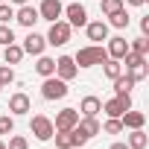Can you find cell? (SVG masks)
<instances>
[{
    "instance_id": "1",
    "label": "cell",
    "mask_w": 149,
    "mask_h": 149,
    "mask_svg": "<svg viewBox=\"0 0 149 149\" xmlns=\"http://www.w3.org/2000/svg\"><path fill=\"white\" fill-rule=\"evenodd\" d=\"M120 64H126V73L134 79V82H143L146 76H149V61H146V56H137V53H126L123 58H120Z\"/></svg>"
},
{
    "instance_id": "2",
    "label": "cell",
    "mask_w": 149,
    "mask_h": 149,
    "mask_svg": "<svg viewBox=\"0 0 149 149\" xmlns=\"http://www.w3.org/2000/svg\"><path fill=\"white\" fill-rule=\"evenodd\" d=\"M108 58V50L102 44H91V47H82L76 56H73V61H76V67H94V64H102Z\"/></svg>"
},
{
    "instance_id": "3",
    "label": "cell",
    "mask_w": 149,
    "mask_h": 149,
    "mask_svg": "<svg viewBox=\"0 0 149 149\" xmlns=\"http://www.w3.org/2000/svg\"><path fill=\"white\" fill-rule=\"evenodd\" d=\"M70 35H73V26H70L67 21H61V18H58V21H53V24H50V32H47L44 38H47V44H50V47H64V44L70 41Z\"/></svg>"
},
{
    "instance_id": "4",
    "label": "cell",
    "mask_w": 149,
    "mask_h": 149,
    "mask_svg": "<svg viewBox=\"0 0 149 149\" xmlns=\"http://www.w3.org/2000/svg\"><path fill=\"white\" fill-rule=\"evenodd\" d=\"M41 97L44 100H64L67 97V82L64 79H58V76H47L44 79V85H41Z\"/></svg>"
},
{
    "instance_id": "5",
    "label": "cell",
    "mask_w": 149,
    "mask_h": 149,
    "mask_svg": "<svg viewBox=\"0 0 149 149\" xmlns=\"http://www.w3.org/2000/svg\"><path fill=\"white\" fill-rule=\"evenodd\" d=\"M29 132L35 134V140L44 143V140H53V132H56V129H53V120H50L47 114H35V117L29 120Z\"/></svg>"
},
{
    "instance_id": "6",
    "label": "cell",
    "mask_w": 149,
    "mask_h": 149,
    "mask_svg": "<svg viewBox=\"0 0 149 149\" xmlns=\"http://www.w3.org/2000/svg\"><path fill=\"white\" fill-rule=\"evenodd\" d=\"M129 108H132V94L111 97V100H105V102H102V111H105L108 117H123V111H129Z\"/></svg>"
},
{
    "instance_id": "7",
    "label": "cell",
    "mask_w": 149,
    "mask_h": 149,
    "mask_svg": "<svg viewBox=\"0 0 149 149\" xmlns=\"http://www.w3.org/2000/svg\"><path fill=\"white\" fill-rule=\"evenodd\" d=\"M61 18H64L70 26H85V24H88V9H85L82 3H67L64 12H61Z\"/></svg>"
},
{
    "instance_id": "8",
    "label": "cell",
    "mask_w": 149,
    "mask_h": 149,
    "mask_svg": "<svg viewBox=\"0 0 149 149\" xmlns=\"http://www.w3.org/2000/svg\"><path fill=\"white\" fill-rule=\"evenodd\" d=\"M56 76L64 79V82L79 76V67H76V61H73V56H58L56 58Z\"/></svg>"
},
{
    "instance_id": "9",
    "label": "cell",
    "mask_w": 149,
    "mask_h": 149,
    "mask_svg": "<svg viewBox=\"0 0 149 149\" xmlns=\"http://www.w3.org/2000/svg\"><path fill=\"white\" fill-rule=\"evenodd\" d=\"M76 123H79V108H61L56 114V120H53V129L56 132H67V129H73Z\"/></svg>"
},
{
    "instance_id": "10",
    "label": "cell",
    "mask_w": 149,
    "mask_h": 149,
    "mask_svg": "<svg viewBox=\"0 0 149 149\" xmlns=\"http://www.w3.org/2000/svg\"><path fill=\"white\" fill-rule=\"evenodd\" d=\"M9 111H12V117H24V114L32 111V100H29L24 91H18V94L9 97Z\"/></svg>"
},
{
    "instance_id": "11",
    "label": "cell",
    "mask_w": 149,
    "mask_h": 149,
    "mask_svg": "<svg viewBox=\"0 0 149 149\" xmlns=\"http://www.w3.org/2000/svg\"><path fill=\"white\" fill-rule=\"evenodd\" d=\"M61 12H64L61 0H41V6H38V18H41V21H50V24L58 21Z\"/></svg>"
},
{
    "instance_id": "12",
    "label": "cell",
    "mask_w": 149,
    "mask_h": 149,
    "mask_svg": "<svg viewBox=\"0 0 149 149\" xmlns=\"http://www.w3.org/2000/svg\"><path fill=\"white\" fill-rule=\"evenodd\" d=\"M15 21L21 24V26H26V29H32L41 18H38V9L35 6H29V3H24V6H18V12H15Z\"/></svg>"
},
{
    "instance_id": "13",
    "label": "cell",
    "mask_w": 149,
    "mask_h": 149,
    "mask_svg": "<svg viewBox=\"0 0 149 149\" xmlns=\"http://www.w3.org/2000/svg\"><path fill=\"white\" fill-rule=\"evenodd\" d=\"M21 47H24V53H29V56H41V53H44V47H47V38L29 29V35L24 38V44H21Z\"/></svg>"
},
{
    "instance_id": "14",
    "label": "cell",
    "mask_w": 149,
    "mask_h": 149,
    "mask_svg": "<svg viewBox=\"0 0 149 149\" xmlns=\"http://www.w3.org/2000/svg\"><path fill=\"white\" fill-rule=\"evenodd\" d=\"M105 41H108V47H105V50H108V58H117V61H120V58L129 53V41H126L123 35H114V38H105Z\"/></svg>"
},
{
    "instance_id": "15",
    "label": "cell",
    "mask_w": 149,
    "mask_h": 149,
    "mask_svg": "<svg viewBox=\"0 0 149 149\" xmlns=\"http://www.w3.org/2000/svg\"><path fill=\"white\" fill-rule=\"evenodd\" d=\"M85 32H88L91 41L100 44V41L108 38V24H105V21H88V24H85Z\"/></svg>"
},
{
    "instance_id": "16",
    "label": "cell",
    "mask_w": 149,
    "mask_h": 149,
    "mask_svg": "<svg viewBox=\"0 0 149 149\" xmlns=\"http://www.w3.org/2000/svg\"><path fill=\"white\" fill-rule=\"evenodd\" d=\"M120 123H123V129H143V123H146V114L143 111H123V117H120Z\"/></svg>"
},
{
    "instance_id": "17",
    "label": "cell",
    "mask_w": 149,
    "mask_h": 149,
    "mask_svg": "<svg viewBox=\"0 0 149 149\" xmlns=\"http://www.w3.org/2000/svg\"><path fill=\"white\" fill-rule=\"evenodd\" d=\"M79 111H82V117H97L102 111V100L100 97H85L79 102Z\"/></svg>"
},
{
    "instance_id": "18",
    "label": "cell",
    "mask_w": 149,
    "mask_h": 149,
    "mask_svg": "<svg viewBox=\"0 0 149 149\" xmlns=\"http://www.w3.org/2000/svg\"><path fill=\"white\" fill-rule=\"evenodd\" d=\"M35 73H38V76H56V58H50V56H38V61H35Z\"/></svg>"
},
{
    "instance_id": "19",
    "label": "cell",
    "mask_w": 149,
    "mask_h": 149,
    "mask_svg": "<svg viewBox=\"0 0 149 149\" xmlns=\"http://www.w3.org/2000/svg\"><path fill=\"white\" fill-rule=\"evenodd\" d=\"M114 82V97H123V94H132V88L137 85L132 76H129V73H120V76L117 79H111Z\"/></svg>"
},
{
    "instance_id": "20",
    "label": "cell",
    "mask_w": 149,
    "mask_h": 149,
    "mask_svg": "<svg viewBox=\"0 0 149 149\" xmlns=\"http://www.w3.org/2000/svg\"><path fill=\"white\" fill-rule=\"evenodd\" d=\"M146 143H149L146 132H143V129H132V134H129L126 146H129V149H146Z\"/></svg>"
},
{
    "instance_id": "21",
    "label": "cell",
    "mask_w": 149,
    "mask_h": 149,
    "mask_svg": "<svg viewBox=\"0 0 149 149\" xmlns=\"http://www.w3.org/2000/svg\"><path fill=\"white\" fill-rule=\"evenodd\" d=\"M24 56H26V53H24V47H21V44H6V50H3L6 64H18Z\"/></svg>"
},
{
    "instance_id": "22",
    "label": "cell",
    "mask_w": 149,
    "mask_h": 149,
    "mask_svg": "<svg viewBox=\"0 0 149 149\" xmlns=\"http://www.w3.org/2000/svg\"><path fill=\"white\" fill-rule=\"evenodd\" d=\"M79 129H82L88 137H94V134H100V132H102V126H100V120H97V117H79Z\"/></svg>"
},
{
    "instance_id": "23",
    "label": "cell",
    "mask_w": 149,
    "mask_h": 149,
    "mask_svg": "<svg viewBox=\"0 0 149 149\" xmlns=\"http://www.w3.org/2000/svg\"><path fill=\"white\" fill-rule=\"evenodd\" d=\"M108 26H114V29H126L129 26V15H126V6L120 9V12H114V15H108V21H105Z\"/></svg>"
},
{
    "instance_id": "24",
    "label": "cell",
    "mask_w": 149,
    "mask_h": 149,
    "mask_svg": "<svg viewBox=\"0 0 149 149\" xmlns=\"http://www.w3.org/2000/svg\"><path fill=\"white\" fill-rule=\"evenodd\" d=\"M102 73H105L108 79H117L120 73H123V64H120L117 58H105V61H102Z\"/></svg>"
},
{
    "instance_id": "25",
    "label": "cell",
    "mask_w": 149,
    "mask_h": 149,
    "mask_svg": "<svg viewBox=\"0 0 149 149\" xmlns=\"http://www.w3.org/2000/svg\"><path fill=\"white\" fill-rule=\"evenodd\" d=\"M129 50H132V53H137V56H149V38H146V35H140V38L129 41Z\"/></svg>"
},
{
    "instance_id": "26",
    "label": "cell",
    "mask_w": 149,
    "mask_h": 149,
    "mask_svg": "<svg viewBox=\"0 0 149 149\" xmlns=\"http://www.w3.org/2000/svg\"><path fill=\"white\" fill-rule=\"evenodd\" d=\"M53 137H56V146H58V149H73V134H70V129H67V132H53Z\"/></svg>"
},
{
    "instance_id": "27",
    "label": "cell",
    "mask_w": 149,
    "mask_h": 149,
    "mask_svg": "<svg viewBox=\"0 0 149 149\" xmlns=\"http://www.w3.org/2000/svg\"><path fill=\"white\" fill-rule=\"evenodd\" d=\"M100 6H102V15L108 18V15H114V12L123 9V0H100Z\"/></svg>"
},
{
    "instance_id": "28",
    "label": "cell",
    "mask_w": 149,
    "mask_h": 149,
    "mask_svg": "<svg viewBox=\"0 0 149 149\" xmlns=\"http://www.w3.org/2000/svg\"><path fill=\"white\" fill-rule=\"evenodd\" d=\"M15 82V70H12V64H0V85H12Z\"/></svg>"
},
{
    "instance_id": "29",
    "label": "cell",
    "mask_w": 149,
    "mask_h": 149,
    "mask_svg": "<svg viewBox=\"0 0 149 149\" xmlns=\"http://www.w3.org/2000/svg\"><path fill=\"white\" fill-rule=\"evenodd\" d=\"M102 132H105V134H120V132H123L120 117H108V120H105V126H102Z\"/></svg>"
},
{
    "instance_id": "30",
    "label": "cell",
    "mask_w": 149,
    "mask_h": 149,
    "mask_svg": "<svg viewBox=\"0 0 149 149\" xmlns=\"http://www.w3.org/2000/svg\"><path fill=\"white\" fill-rule=\"evenodd\" d=\"M70 134H73V146H85V143L91 140V137H88V134H85V132L79 129V123L73 126V129H70Z\"/></svg>"
},
{
    "instance_id": "31",
    "label": "cell",
    "mask_w": 149,
    "mask_h": 149,
    "mask_svg": "<svg viewBox=\"0 0 149 149\" xmlns=\"http://www.w3.org/2000/svg\"><path fill=\"white\" fill-rule=\"evenodd\" d=\"M0 44H15V32H12V26L9 24H0Z\"/></svg>"
},
{
    "instance_id": "32",
    "label": "cell",
    "mask_w": 149,
    "mask_h": 149,
    "mask_svg": "<svg viewBox=\"0 0 149 149\" xmlns=\"http://www.w3.org/2000/svg\"><path fill=\"white\" fill-rule=\"evenodd\" d=\"M12 132H15V117L3 114V117H0V134H12Z\"/></svg>"
},
{
    "instance_id": "33",
    "label": "cell",
    "mask_w": 149,
    "mask_h": 149,
    "mask_svg": "<svg viewBox=\"0 0 149 149\" xmlns=\"http://www.w3.org/2000/svg\"><path fill=\"white\" fill-rule=\"evenodd\" d=\"M6 149H29V140H26V137H21V134H15V137H9Z\"/></svg>"
},
{
    "instance_id": "34",
    "label": "cell",
    "mask_w": 149,
    "mask_h": 149,
    "mask_svg": "<svg viewBox=\"0 0 149 149\" xmlns=\"http://www.w3.org/2000/svg\"><path fill=\"white\" fill-rule=\"evenodd\" d=\"M15 18V9H12V3H0V24H9Z\"/></svg>"
},
{
    "instance_id": "35",
    "label": "cell",
    "mask_w": 149,
    "mask_h": 149,
    "mask_svg": "<svg viewBox=\"0 0 149 149\" xmlns=\"http://www.w3.org/2000/svg\"><path fill=\"white\" fill-rule=\"evenodd\" d=\"M140 32L149 38V15H146V18H140Z\"/></svg>"
},
{
    "instance_id": "36",
    "label": "cell",
    "mask_w": 149,
    "mask_h": 149,
    "mask_svg": "<svg viewBox=\"0 0 149 149\" xmlns=\"http://www.w3.org/2000/svg\"><path fill=\"white\" fill-rule=\"evenodd\" d=\"M126 3H129V6H143L146 0H126Z\"/></svg>"
},
{
    "instance_id": "37",
    "label": "cell",
    "mask_w": 149,
    "mask_h": 149,
    "mask_svg": "<svg viewBox=\"0 0 149 149\" xmlns=\"http://www.w3.org/2000/svg\"><path fill=\"white\" fill-rule=\"evenodd\" d=\"M108 149H129V146H126V143H111Z\"/></svg>"
},
{
    "instance_id": "38",
    "label": "cell",
    "mask_w": 149,
    "mask_h": 149,
    "mask_svg": "<svg viewBox=\"0 0 149 149\" xmlns=\"http://www.w3.org/2000/svg\"><path fill=\"white\" fill-rule=\"evenodd\" d=\"M9 3H15V6H24V3H29V0H9Z\"/></svg>"
},
{
    "instance_id": "39",
    "label": "cell",
    "mask_w": 149,
    "mask_h": 149,
    "mask_svg": "<svg viewBox=\"0 0 149 149\" xmlns=\"http://www.w3.org/2000/svg\"><path fill=\"white\" fill-rule=\"evenodd\" d=\"M0 149H6V143H3V140H0Z\"/></svg>"
},
{
    "instance_id": "40",
    "label": "cell",
    "mask_w": 149,
    "mask_h": 149,
    "mask_svg": "<svg viewBox=\"0 0 149 149\" xmlns=\"http://www.w3.org/2000/svg\"><path fill=\"white\" fill-rule=\"evenodd\" d=\"M0 91H3V85H0Z\"/></svg>"
},
{
    "instance_id": "41",
    "label": "cell",
    "mask_w": 149,
    "mask_h": 149,
    "mask_svg": "<svg viewBox=\"0 0 149 149\" xmlns=\"http://www.w3.org/2000/svg\"><path fill=\"white\" fill-rule=\"evenodd\" d=\"M0 3H3V0H0Z\"/></svg>"
},
{
    "instance_id": "42",
    "label": "cell",
    "mask_w": 149,
    "mask_h": 149,
    "mask_svg": "<svg viewBox=\"0 0 149 149\" xmlns=\"http://www.w3.org/2000/svg\"><path fill=\"white\" fill-rule=\"evenodd\" d=\"M73 149H76V146H73Z\"/></svg>"
}]
</instances>
